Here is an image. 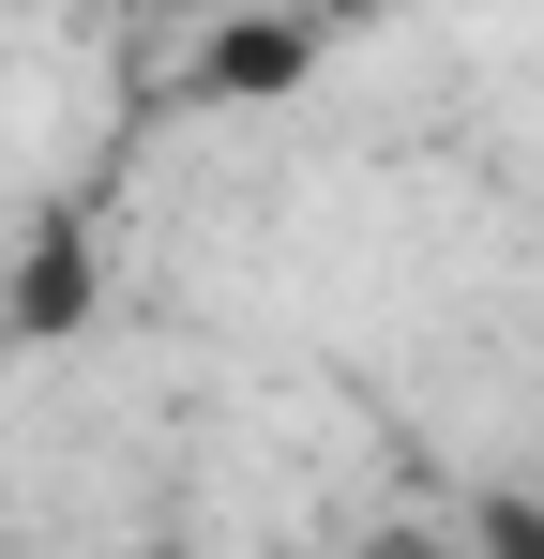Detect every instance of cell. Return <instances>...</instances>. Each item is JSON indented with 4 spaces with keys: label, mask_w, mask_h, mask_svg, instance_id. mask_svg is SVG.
<instances>
[{
    "label": "cell",
    "mask_w": 544,
    "mask_h": 559,
    "mask_svg": "<svg viewBox=\"0 0 544 559\" xmlns=\"http://www.w3.org/2000/svg\"><path fill=\"white\" fill-rule=\"evenodd\" d=\"M363 559H469V530H378Z\"/></svg>",
    "instance_id": "cell-1"
},
{
    "label": "cell",
    "mask_w": 544,
    "mask_h": 559,
    "mask_svg": "<svg viewBox=\"0 0 544 559\" xmlns=\"http://www.w3.org/2000/svg\"><path fill=\"white\" fill-rule=\"evenodd\" d=\"M137 559H212V545H137Z\"/></svg>",
    "instance_id": "cell-2"
}]
</instances>
